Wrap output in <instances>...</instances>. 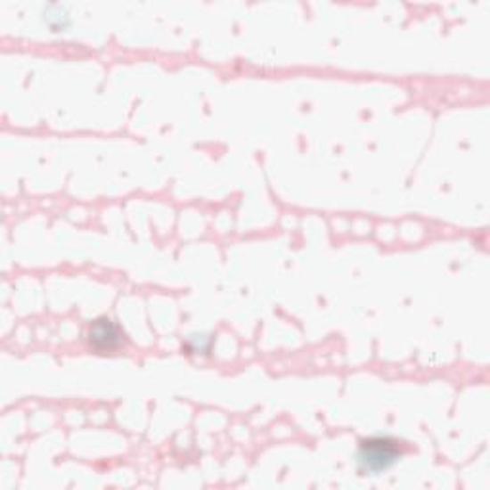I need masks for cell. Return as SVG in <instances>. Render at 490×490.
<instances>
[{"instance_id":"7a4b0ae2","label":"cell","mask_w":490,"mask_h":490,"mask_svg":"<svg viewBox=\"0 0 490 490\" xmlns=\"http://www.w3.org/2000/svg\"><path fill=\"white\" fill-rule=\"evenodd\" d=\"M88 341L98 351H113L123 343L119 328L110 318H98L88 331Z\"/></svg>"},{"instance_id":"6da1fadb","label":"cell","mask_w":490,"mask_h":490,"mask_svg":"<svg viewBox=\"0 0 490 490\" xmlns=\"http://www.w3.org/2000/svg\"><path fill=\"white\" fill-rule=\"evenodd\" d=\"M401 454H403L401 448H398V445L393 441V438L373 437L360 445L358 460L364 466V470L378 473L391 468L393 463L401 458Z\"/></svg>"}]
</instances>
